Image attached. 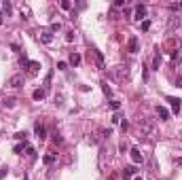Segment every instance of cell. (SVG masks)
Masks as SVG:
<instances>
[{
    "mask_svg": "<svg viewBox=\"0 0 182 180\" xmlns=\"http://www.w3.org/2000/svg\"><path fill=\"white\" fill-rule=\"evenodd\" d=\"M138 125H140L142 136H153V133H155V121L148 119V117H142V119L138 121Z\"/></svg>",
    "mask_w": 182,
    "mask_h": 180,
    "instance_id": "6da1fadb",
    "label": "cell"
},
{
    "mask_svg": "<svg viewBox=\"0 0 182 180\" xmlns=\"http://www.w3.org/2000/svg\"><path fill=\"white\" fill-rule=\"evenodd\" d=\"M21 66L28 68L30 74H38V68H40V64H38V61H30V60H25V57H21Z\"/></svg>",
    "mask_w": 182,
    "mask_h": 180,
    "instance_id": "7a4b0ae2",
    "label": "cell"
},
{
    "mask_svg": "<svg viewBox=\"0 0 182 180\" xmlns=\"http://www.w3.org/2000/svg\"><path fill=\"white\" fill-rule=\"evenodd\" d=\"M127 66H117V68H112V76H114V79H117V81H123V79H125V76H127Z\"/></svg>",
    "mask_w": 182,
    "mask_h": 180,
    "instance_id": "3957f363",
    "label": "cell"
},
{
    "mask_svg": "<svg viewBox=\"0 0 182 180\" xmlns=\"http://www.w3.org/2000/svg\"><path fill=\"white\" fill-rule=\"evenodd\" d=\"M24 74H13L11 79H9V85H11V87H15V89H17V87H24Z\"/></svg>",
    "mask_w": 182,
    "mask_h": 180,
    "instance_id": "277c9868",
    "label": "cell"
},
{
    "mask_svg": "<svg viewBox=\"0 0 182 180\" xmlns=\"http://www.w3.org/2000/svg\"><path fill=\"white\" fill-rule=\"evenodd\" d=\"M127 49H129V53H138V51H140L138 36H131V38H129V43H127Z\"/></svg>",
    "mask_w": 182,
    "mask_h": 180,
    "instance_id": "5b68a950",
    "label": "cell"
},
{
    "mask_svg": "<svg viewBox=\"0 0 182 180\" xmlns=\"http://www.w3.org/2000/svg\"><path fill=\"white\" fill-rule=\"evenodd\" d=\"M34 132H36L38 140H45V138H47V129H45L42 123H36V125H34Z\"/></svg>",
    "mask_w": 182,
    "mask_h": 180,
    "instance_id": "8992f818",
    "label": "cell"
},
{
    "mask_svg": "<svg viewBox=\"0 0 182 180\" xmlns=\"http://www.w3.org/2000/svg\"><path fill=\"white\" fill-rule=\"evenodd\" d=\"M129 157H131L134 163H142V159H144L142 153H140V148H131V151H129Z\"/></svg>",
    "mask_w": 182,
    "mask_h": 180,
    "instance_id": "52a82bcc",
    "label": "cell"
},
{
    "mask_svg": "<svg viewBox=\"0 0 182 180\" xmlns=\"http://www.w3.org/2000/svg\"><path fill=\"white\" fill-rule=\"evenodd\" d=\"M167 102H170V106H171V112L178 115L180 112V100L178 97H167Z\"/></svg>",
    "mask_w": 182,
    "mask_h": 180,
    "instance_id": "ba28073f",
    "label": "cell"
},
{
    "mask_svg": "<svg viewBox=\"0 0 182 180\" xmlns=\"http://www.w3.org/2000/svg\"><path fill=\"white\" fill-rule=\"evenodd\" d=\"M40 40H42V43H53V32H51V30H42V32H40Z\"/></svg>",
    "mask_w": 182,
    "mask_h": 180,
    "instance_id": "9c48e42d",
    "label": "cell"
},
{
    "mask_svg": "<svg viewBox=\"0 0 182 180\" xmlns=\"http://www.w3.org/2000/svg\"><path fill=\"white\" fill-rule=\"evenodd\" d=\"M144 17H146V7L138 4V7H135V19H138V21H142Z\"/></svg>",
    "mask_w": 182,
    "mask_h": 180,
    "instance_id": "30bf717a",
    "label": "cell"
},
{
    "mask_svg": "<svg viewBox=\"0 0 182 180\" xmlns=\"http://www.w3.org/2000/svg\"><path fill=\"white\" fill-rule=\"evenodd\" d=\"M135 172H138V169H135V165H127V168L123 169V178L129 180V178H131V176L135 174Z\"/></svg>",
    "mask_w": 182,
    "mask_h": 180,
    "instance_id": "8fae6325",
    "label": "cell"
},
{
    "mask_svg": "<svg viewBox=\"0 0 182 180\" xmlns=\"http://www.w3.org/2000/svg\"><path fill=\"white\" fill-rule=\"evenodd\" d=\"M157 115H159V119H161V121H167V119H170L167 108H163V106H157Z\"/></svg>",
    "mask_w": 182,
    "mask_h": 180,
    "instance_id": "7c38bea8",
    "label": "cell"
},
{
    "mask_svg": "<svg viewBox=\"0 0 182 180\" xmlns=\"http://www.w3.org/2000/svg\"><path fill=\"white\" fill-rule=\"evenodd\" d=\"M93 55H95V61H97V68H100V70H104V68H106V66H104V55H102V53H100V51H93Z\"/></svg>",
    "mask_w": 182,
    "mask_h": 180,
    "instance_id": "4fadbf2b",
    "label": "cell"
},
{
    "mask_svg": "<svg viewBox=\"0 0 182 180\" xmlns=\"http://www.w3.org/2000/svg\"><path fill=\"white\" fill-rule=\"evenodd\" d=\"M45 96H47V91H45V89H36V91L32 93V97H34L36 102H40V100H45Z\"/></svg>",
    "mask_w": 182,
    "mask_h": 180,
    "instance_id": "5bb4252c",
    "label": "cell"
},
{
    "mask_svg": "<svg viewBox=\"0 0 182 180\" xmlns=\"http://www.w3.org/2000/svg\"><path fill=\"white\" fill-rule=\"evenodd\" d=\"M25 148H28V144H25V142H19V144H15V148H13V151H15L17 155H21Z\"/></svg>",
    "mask_w": 182,
    "mask_h": 180,
    "instance_id": "9a60e30c",
    "label": "cell"
},
{
    "mask_svg": "<svg viewBox=\"0 0 182 180\" xmlns=\"http://www.w3.org/2000/svg\"><path fill=\"white\" fill-rule=\"evenodd\" d=\"M70 64H72V66H78V64H81V55H78V53H70Z\"/></svg>",
    "mask_w": 182,
    "mask_h": 180,
    "instance_id": "2e32d148",
    "label": "cell"
},
{
    "mask_svg": "<svg viewBox=\"0 0 182 180\" xmlns=\"http://www.w3.org/2000/svg\"><path fill=\"white\" fill-rule=\"evenodd\" d=\"M53 161H55V155H45L42 157V163H45V165H51Z\"/></svg>",
    "mask_w": 182,
    "mask_h": 180,
    "instance_id": "e0dca14e",
    "label": "cell"
},
{
    "mask_svg": "<svg viewBox=\"0 0 182 180\" xmlns=\"http://www.w3.org/2000/svg\"><path fill=\"white\" fill-rule=\"evenodd\" d=\"M15 102H17L15 97H7V100H4L2 104H4V106H7V108H13V106H15Z\"/></svg>",
    "mask_w": 182,
    "mask_h": 180,
    "instance_id": "ac0fdd59",
    "label": "cell"
},
{
    "mask_svg": "<svg viewBox=\"0 0 182 180\" xmlns=\"http://www.w3.org/2000/svg\"><path fill=\"white\" fill-rule=\"evenodd\" d=\"M25 136H28L25 132H17V133H15V140H19V142H25Z\"/></svg>",
    "mask_w": 182,
    "mask_h": 180,
    "instance_id": "d6986e66",
    "label": "cell"
},
{
    "mask_svg": "<svg viewBox=\"0 0 182 180\" xmlns=\"http://www.w3.org/2000/svg\"><path fill=\"white\" fill-rule=\"evenodd\" d=\"M60 7L64 9V11H70V9H72V4H70L68 0H61V2H60Z\"/></svg>",
    "mask_w": 182,
    "mask_h": 180,
    "instance_id": "ffe728a7",
    "label": "cell"
},
{
    "mask_svg": "<svg viewBox=\"0 0 182 180\" xmlns=\"http://www.w3.org/2000/svg\"><path fill=\"white\" fill-rule=\"evenodd\" d=\"M153 70H159V66H161V55H155V60H153Z\"/></svg>",
    "mask_w": 182,
    "mask_h": 180,
    "instance_id": "44dd1931",
    "label": "cell"
},
{
    "mask_svg": "<svg viewBox=\"0 0 182 180\" xmlns=\"http://www.w3.org/2000/svg\"><path fill=\"white\" fill-rule=\"evenodd\" d=\"M110 108H112V110H119V108H121V102H119V100H110Z\"/></svg>",
    "mask_w": 182,
    "mask_h": 180,
    "instance_id": "7402d4cb",
    "label": "cell"
},
{
    "mask_svg": "<svg viewBox=\"0 0 182 180\" xmlns=\"http://www.w3.org/2000/svg\"><path fill=\"white\" fill-rule=\"evenodd\" d=\"M102 89H104V93H106V96H112V89H110V87H108V83H102Z\"/></svg>",
    "mask_w": 182,
    "mask_h": 180,
    "instance_id": "603a6c76",
    "label": "cell"
},
{
    "mask_svg": "<svg viewBox=\"0 0 182 180\" xmlns=\"http://www.w3.org/2000/svg\"><path fill=\"white\" fill-rule=\"evenodd\" d=\"M2 11L9 15V13H11V2H2Z\"/></svg>",
    "mask_w": 182,
    "mask_h": 180,
    "instance_id": "cb8c5ba5",
    "label": "cell"
},
{
    "mask_svg": "<svg viewBox=\"0 0 182 180\" xmlns=\"http://www.w3.org/2000/svg\"><path fill=\"white\" fill-rule=\"evenodd\" d=\"M148 28H150V21H142V24H140V30H142V32H146Z\"/></svg>",
    "mask_w": 182,
    "mask_h": 180,
    "instance_id": "d4e9b609",
    "label": "cell"
},
{
    "mask_svg": "<svg viewBox=\"0 0 182 180\" xmlns=\"http://www.w3.org/2000/svg\"><path fill=\"white\" fill-rule=\"evenodd\" d=\"M57 30H61V24L57 21V24H51V32H57Z\"/></svg>",
    "mask_w": 182,
    "mask_h": 180,
    "instance_id": "484cf974",
    "label": "cell"
},
{
    "mask_svg": "<svg viewBox=\"0 0 182 180\" xmlns=\"http://www.w3.org/2000/svg\"><path fill=\"white\" fill-rule=\"evenodd\" d=\"M25 153H28V155H30V157H36V151H34L32 146H28V148H25Z\"/></svg>",
    "mask_w": 182,
    "mask_h": 180,
    "instance_id": "4316f807",
    "label": "cell"
},
{
    "mask_svg": "<svg viewBox=\"0 0 182 180\" xmlns=\"http://www.w3.org/2000/svg\"><path fill=\"white\" fill-rule=\"evenodd\" d=\"M112 123H121V115H119V112L112 115Z\"/></svg>",
    "mask_w": 182,
    "mask_h": 180,
    "instance_id": "83f0119b",
    "label": "cell"
},
{
    "mask_svg": "<svg viewBox=\"0 0 182 180\" xmlns=\"http://www.w3.org/2000/svg\"><path fill=\"white\" fill-rule=\"evenodd\" d=\"M66 68H68V64H66V61H60V64H57V70H66Z\"/></svg>",
    "mask_w": 182,
    "mask_h": 180,
    "instance_id": "f1b7e54d",
    "label": "cell"
},
{
    "mask_svg": "<svg viewBox=\"0 0 182 180\" xmlns=\"http://www.w3.org/2000/svg\"><path fill=\"white\" fill-rule=\"evenodd\" d=\"M66 40L72 43V40H74V32H68V34H66Z\"/></svg>",
    "mask_w": 182,
    "mask_h": 180,
    "instance_id": "f546056e",
    "label": "cell"
},
{
    "mask_svg": "<svg viewBox=\"0 0 182 180\" xmlns=\"http://www.w3.org/2000/svg\"><path fill=\"white\" fill-rule=\"evenodd\" d=\"M127 127H129V123H127V121H121V129H123V132H125Z\"/></svg>",
    "mask_w": 182,
    "mask_h": 180,
    "instance_id": "4dcf8cb0",
    "label": "cell"
},
{
    "mask_svg": "<svg viewBox=\"0 0 182 180\" xmlns=\"http://www.w3.org/2000/svg\"><path fill=\"white\" fill-rule=\"evenodd\" d=\"M53 140H55V142H61V136L55 132V133H53Z\"/></svg>",
    "mask_w": 182,
    "mask_h": 180,
    "instance_id": "1f68e13d",
    "label": "cell"
},
{
    "mask_svg": "<svg viewBox=\"0 0 182 180\" xmlns=\"http://www.w3.org/2000/svg\"><path fill=\"white\" fill-rule=\"evenodd\" d=\"M0 24H2V15H0Z\"/></svg>",
    "mask_w": 182,
    "mask_h": 180,
    "instance_id": "d6a6232c",
    "label": "cell"
},
{
    "mask_svg": "<svg viewBox=\"0 0 182 180\" xmlns=\"http://www.w3.org/2000/svg\"><path fill=\"white\" fill-rule=\"evenodd\" d=\"M180 9H182V2H180Z\"/></svg>",
    "mask_w": 182,
    "mask_h": 180,
    "instance_id": "836d02e7",
    "label": "cell"
}]
</instances>
